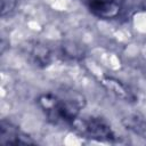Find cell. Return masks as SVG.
Wrapping results in <instances>:
<instances>
[{"instance_id":"4","label":"cell","mask_w":146,"mask_h":146,"mask_svg":"<svg viewBox=\"0 0 146 146\" xmlns=\"http://www.w3.org/2000/svg\"><path fill=\"white\" fill-rule=\"evenodd\" d=\"M81 130L86 132L90 138H98V139H112L113 132L105 123L98 120H89L83 121L81 125Z\"/></svg>"},{"instance_id":"2","label":"cell","mask_w":146,"mask_h":146,"mask_svg":"<svg viewBox=\"0 0 146 146\" xmlns=\"http://www.w3.org/2000/svg\"><path fill=\"white\" fill-rule=\"evenodd\" d=\"M0 143L3 145H21L32 144L33 141L29 136L24 135L17 127H14L9 122L2 121L0 128Z\"/></svg>"},{"instance_id":"3","label":"cell","mask_w":146,"mask_h":146,"mask_svg":"<svg viewBox=\"0 0 146 146\" xmlns=\"http://www.w3.org/2000/svg\"><path fill=\"white\" fill-rule=\"evenodd\" d=\"M89 10L99 18H113L119 14L120 7L115 0H83Z\"/></svg>"},{"instance_id":"1","label":"cell","mask_w":146,"mask_h":146,"mask_svg":"<svg viewBox=\"0 0 146 146\" xmlns=\"http://www.w3.org/2000/svg\"><path fill=\"white\" fill-rule=\"evenodd\" d=\"M82 98L75 92L59 95L47 94L40 97L39 104L49 121L54 123H74L82 107Z\"/></svg>"}]
</instances>
